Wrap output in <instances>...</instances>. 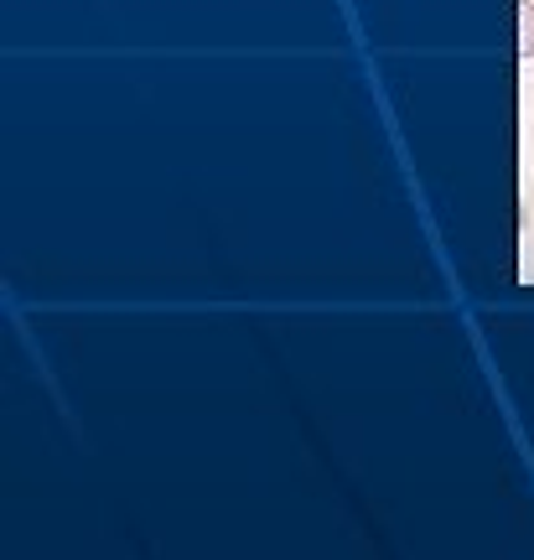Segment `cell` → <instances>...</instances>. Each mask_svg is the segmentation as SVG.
Listing matches in <instances>:
<instances>
[{"label":"cell","instance_id":"cell-1","mask_svg":"<svg viewBox=\"0 0 534 560\" xmlns=\"http://www.w3.org/2000/svg\"><path fill=\"white\" fill-rule=\"evenodd\" d=\"M519 52L534 58V0H519Z\"/></svg>","mask_w":534,"mask_h":560}]
</instances>
